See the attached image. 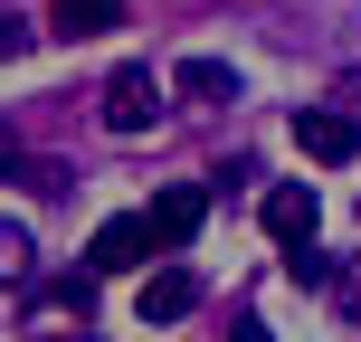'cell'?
<instances>
[{
  "mask_svg": "<svg viewBox=\"0 0 361 342\" xmlns=\"http://www.w3.org/2000/svg\"><path fill=\"white\" fill-rule=\"evenodd\" d=\"M10 162H19V133H10V124H0V171H10Z\"/></svg>",
  "mask_w": 361,
  "mask_h": 342,
  "instance_id": "obj_12",
  "label": "cell"
},
{
  "mask_svg": "<svg viewBox=\"0 0 361 342\" xmlns=\"http://www.w3.org/2000/svg\"><path fill=\"white\" fill-rule=\"evenodd\" d=\"M171 86H180V95H238V76L219 67V57H180V67H171Z\"/></svg>",
  "mask_w": 361,
  "mask_h": 342,
  "instance_id": "obj_8",
  "label": "cell"
},
{
  "mask_svg": "<svg viewBox=\"0 0 361 342\" xmlns=\"http://www.w3.org/2000/svg\"><path fill=\"white\" fill-rule=\"evenodd\" d=\"M200 219H209V190H190V181H180V190H162V200L143 209V228H152V248H190Z\"/></svg>",
  "mask_w": 361,
  "mask_h": 342,
  "instance_id": "obj_5",
  "label": "cell"
},
{
  "mask_svg": "<svg viewBox=\"0 0 361 342\" xmlns=\"http://www.w3.org/2000/svg\"><path fill=\"white\" fill-rule=\"evenodd\" d=\"M190 305H200V276H190V267H152L143 295H133V314H143V324H180Z\"/></svg>",
  "mask_w": 361,
  "mask_h": 342,
  "instance_id": "obj_6",
  "label": "cell"
},
{
  "mask_svg": "<svg viewBox=\"0 0 361 342\" xmlns=\"http://www.w3.org/2000/svg\"><path fill=\"white\" fill-rule=\"evenodd\" d=\"M286 276H295V286H343V267H333V257H314V248H295Z\"/></svg>",
  "mask_w": 361,
  "mask_h": 342,
  "instance_id": "obj_10",
  "label": "cell"
},
{
  "mask_svg": "<svg viewBox=\"0 0 361 342\" xmlns=\"http://www.w3.org/2000/svg\"><path fill=\"white\" fill-rule=\"evenodd\" d=\"M143 257H152V228H143V209H124V219H105V228H95L86 276H133Z\"/></svg>",
  "mask_w": 361,
  "mask_h": 342,
  "instance_id": "obj_4",
  "label": "cell"
},
{
  "mask_svg": "<svg viewBox=\"0 0 361 342\" xmlns=\"http://www.w3.org/2000/svg\"><path fill=\"white\" fill-rule=\"evenodd\" d=\"M343 305H352V314H361V276H352V286H343Z\"/></svg>",
  "mask_w": 361,
  "mask_h": 342,
  "instance_id": "obj_14",
  "label": "cell"
},
{
  "mask_svg": "<svg viewBox=\"0 0 361 342\" xmlns=\"http://www.w3.org/2000/svg\"><path fill=\"white\" fill-rule=\"evenodd\" d=\"M228 342H276V333H267V324H238V333H228Z\"/></svg>",
  "mask_w": 361,
  "mask_h": 342,
  "instance_id": "obj_13",
  "label": "cell"
},
{
  "mask_svg": "<svg viewBox=\"0 0 361 342\" xmlns=\"http://www.w3.org/2000/svg\"><path fill=\"white\" fill-rule=\"evenodd\" d=\"M295 152H305V162H361V124L333 114V105H305L295 114Z\"/></svg>",
  "mask_w": 361,
  "mask_h": 342,
  "instance_id": "obj_3",
  "label": "cell"
},
{
  "mask_svg": "<svg viewBox=\"0 0 361 342\" xmlns=\"http://www.w3.org/2000/svg\"><path fill=\"white\" fill-rule=\"evenodd\" d=\"M314 228H324V200H314L305 181H276L267 190V238L295 257V248H314Z\"/></svg>",
  "mask_w": 361,
  "mask_h": 342,
  "instance_id": "obj_1",
  "label": "cell"
},
{
  "mask_svg": "<svg viewBox=\"0 0 361 342\" xmlns=\"http://www.w3.org/2000/svg\"><path fill=\"white\" fill-rule=\"evenodd\" d=\"M29 228H19V219H0V286H29Z\"/></svg>",
  "mask_w": 361,
  "mask_h": 342,
  "instance_id": "obj_9",
  "label": "cell"
},
{
  "mask_svg": "<svg viewBox=\"0 0 361 342\" xmlns=\"http://www.w3.org/2000/svg\"><path fill=\"white\" fill-rule=\"evenodd\" d=\"M152 114H162V76H152V67H114L105 76V124L114 133H143Z\"/></svg>",
  "mask_w": 361,
  "mask_h": 342,
  "instance_id": "obj_2",
  "label": "cell"
},
{
  "mask_svg": "<svg viewBox=\"0 0 361 342\" xmlns=\"http://www.w3.org/2000/svg\"><path fill=\"white\" fill-rule=\"evenodd\" d=\"M48 29L57 38H105V29H124V0H48Z\"/></svg>",
  "mask_w": 361,
  "mask_h": 342,
  "instance_id": "obj_7",
  "label": "cell"
},
{
  "mask_svg": "<svg viewBox=\"0 0 361 342\" xmlns=\"http://www.w3.org/2000/svg\"><path fill=\"white\" fill-rule=\"evenodd\" d=\"M29 38H38L29 19H19V10H0V57H29Z\"/></svg>",
  "mask_w": 361,
  "mask_h": 342,
  "instance_id": "obj_11",
  "label": "cell"
}]
</instances>
